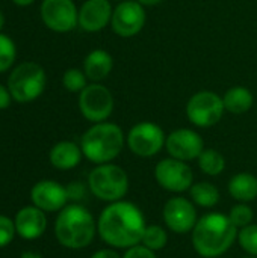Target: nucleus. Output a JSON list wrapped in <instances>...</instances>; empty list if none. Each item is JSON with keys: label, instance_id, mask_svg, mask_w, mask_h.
<instances>
[{"label": "nucleus", "instance_id": "1", "mask_svg": "<svg viewBox=\"0 0 257 258\" xmlns=\"http://www.w3.org/2000/svg\"><path fill=\"white\" fill-rule=\"evenodd\" d=\"M145 227L147 222L141 209L133 203L121 200L109 203V206L103 209L97 231L106 245L127 249L141 243Z\"/></svg>", "mask_w": 257, "mask_h": 258}, {"label": "nucleus", "instance_id": "2", "mask_svg": "<svg viewBox=\"0 0 257 258\" xmlns=\"http://www.w3.org/2000/svg\"><path fill=\"white\" fill-rule=\"evenodd\" d=\"M238 231L227 215L208 213L197 221L191 231V242L195 252L203 258L221 257L238 240Z\"/></svg>", "mask_w": 257, "mask_h": 258}, {"label": "nucleus", "instance_id": "3", "mask_svg": "<svg viewBox=\"0 0 257 258\" xmlns=\"http://www.w3.org/2000/svg\"><path fill=\"white\" fill-rule=\"evenodd\" d=\"M97 224L91 212L80 204L65 206L55 224L58 242L68 249L86 248L95 237Z\"/></svg>", "mask_w": 257, "mask_h": 258}, {"label": "nucleus", "instance_id": "4", "mask_svg": "<svg viewBox=\"0 0 257 258\" xmlns=\"http://www.w3.org/2000/svg\"><path fill=\"white\" fill-rule=\"evenodd\" d=\"M124 144L126 138L121 127L118 124L103 121L94 124L83 133L80 148L89 162L103 165L115 160L121 154Z\"/></svg>", "mask_w": 257, "mask_h": 258}, {"label": "nucleus", "instance_id": "5", "mask_svg": "<svg viewBox=\"0 0 257 258\" xmlns=\"http://www.w3.org/2000/svg\"><path fill=\"white\" fill-rule=\"evenodd\" d=\"M88 187L95 198L105 203L121 201L129 190V177L118 165H97L88 175Z\"/></svg>", "mask_w": 257, "mask_h": 258}, {"label": "nucleus", "instance_id": "6", "mask_svg": "<svg viewBox=\"0 0 257 258\" xmlns=\"http://www.w3.org/2000/svg\"><path fill=\"white\" fill-rule=\"evenodd\" d=\"M8 89L12 100L30 103L45 89V71L36 62H23L14 68L8 79Z\"/></svg>", "mask_w": 257, "mask_h": 258}, {"label": "nucleus", "instance_id": "7", "mask_svg": "<svg viewBox=\"0 0 257 258\" xmlns=\"http://www.w3.org/2000/svg\"><path fill=\"white\" fill-rule=\"evenodd\" d=\"M226 112L223 97L212 91H200L194 94L186 104V116L191 124L200 128L214 127Z\"/></svg>", "mask_w": 257, "mask_h": 258}, {"label": "nucleus", "instance_id": "8", "mask_svg": "<svg viewBox=\"0 0 257 258\" xmlns=\"http://www.w3.org/2000/svg\"><path fill=\"white\" fill-rule=\"evenodd\" d=\"M167 136L158 124L142 121L135 124L126 138L129 150L138 157H153L165 147Z\"/></svg>", "mask_w": 257, "mask_h": 258}, {"label": "nucleus", "instance_id": "9", "mask_svg": "<svg viewBox=\"0 0 257 258\" xmlns=\"http://www.w3.org/2000/svg\"><path fill=\"white\" fill-rule=\"evenodd\" d=\"M79 109L83 118L92 124L103 122L114 112V95L106 86L91 83L79 95Z\"/></svg>", "mask_w": 257, "mask_h": 258}, {"label": "nucleus", "instance_id": "10", "mask_svg": "<svg viewBox=\"0 0 257 258\" xmlns=\"http://www.w3.org/2000/svg\"><path fill=\"white\" fill-rule=\"evenodd\" d=\"M155 178L161 187L173 194H182L192 187L194 172L191 166L179 159H162L155 166Z\"/></svg>", "mask_w": 257, "mask_h": 258}, {"label": "nucleus", "instance_id": "11", "mask_svg": "<svg viewBox=\"0 0 257 258\" xmlns=\"http://www.w3.org/2000/svg\"><path fill=\"white\" fill-rule=\"evenodd\" d=\"M147 21L144 5L136 0H123L112 12L111 27L121 38H132L138 35Z\"/></svg>", "mask_w": 257, "mask_h": 258}, {"label": "nucleus", "instance_id": "12", "mask_svg": "<svg viewBox=\"0 0 257 258\" xmlns=\"http://www.w3.org/2000/svg\"><path fill=\"white\" fill-rule=\"evenodd\" d=\"M41 18L50 30L65 33L79 24V11L73 0H42Z\"/></svg>", "mask_w": 257, "mask_h": 258}, {"label": "nucleus", "instance_id": "13", "mask_svg": "<svg viewBox=\"0 0 257 258\" xmlns=\"http://www.w3.org/2000/svg\"><path fill=\"white\" fill-rule=\"evenodd\" d=\"M164 222L176 234L191 233L198 221L195 204L183 197H174L164 206Z\"/></svg>", "mask_w": 257, "mask_h": 258}, {"label": "nucleus", "instance_id": "14", "mask_svg": "<svg viewBox=\"0 0 257 258\" xmlns=\"http://www.w3.org/2000/svg\"><path fill=\"white\" fill-rule=\"evenodd\" d=\"M165 148L170 157L191 162L200 157L204 150L203 138L191 128H177L167 136Z\"/></svg>", "mask_w": 257, "mask_h": 258}, {"label": "nucleus", "instance_id": "15", "mask_svg": "<svg viewBox=\"0 0 257 258\" xmlns=\"http://www.w3.org/2000/svg\"><path fill=\"white\" fill-rule=\"evenodd\" d=\"M30 198H32L33 206L41 209L42 212L62 210L68 201L67 187L52 180H42L36 183L32 187Z\"/></svg>", "mask_w": 257, "mask_h": 258}, {"label": "nucleus", "instance_id": "16", "mask_svg": "<svg viewBox=\"0 0 257 258\" xmlns=\"http://www.w3.org/2000/svg\"><path fill=\"white\" fill-rule=\"evenodd\" d=\"M111 0H86L79 9V26L86 32L103 30L112 18Z\"/></svg>", "mask_w": 257, "mask_h": 258}, {"label": "nucleus", "instance_id": "17", "mask_svg": "<svg viewBox=\"0 0 257 258\" xmlns=\"http://www.w3.org/2000/svg\"><path fill=\"white\" fill-rule=\"evenodd\" d=\"M15 231L26 240H35L41 237L47 228V218L44 212L35 206L21 209L15 216Z\"/></svg>", "mask_w": 257, "mask_h": 258}, {"label": "nucleus", "instance_id": "18", "mask_svg": "<svg viewBox=\"0 0 257 258\" xmlns=\"http://www.w3.org/2000/svg\"><path fill=\"white\" fill-rule=\"evenodd\" d=\"M112 68H114L112 56L101 48H95L89 51L83 60V73L94 83L105 80L111 74Z\"/></svg>", "mask_w": 257, "mask_h": 258}, {"label": "nucleus", "instance_id": "19", "mask_svg": "<svg viewBox=\"0 0 257 258\" xmlns=\"http://www.w3.org/2000/svg\"><path fill=\"white\" fill-rule=\"evenodd\" d=\"M82 148L71 141H61L50 150V163L61 171L76 168L82 160Z\"/></svg>", "mask_w": 257, "mask_h": 258}, {"label": "nucleus", "instance_id": "20", "mask_svg": "<svg viewBox=\"0 0 257 258\" xmlns=\"http://www.w3.org/2000/svg\"><path fill=\"white\" fill-rule=\"evenodd\" d=\"M229 194L238 203H251L257 198V177L250 172H239L229 181Z\"/></svg>", "mask_w": 257, "mask_h": 258}, {"label": "nucleus", "instance_id": "21", "mask_svg": "<svg viewBox=\"0 0 257 258\" xmlns=\"http://www.w3.org/2000/svg\"><path fill=\"white\" fill-rule=\"evenodd\" d=\"M223 103H224V107L227 112L241 115V113L248 112L253 107L254 97L248 88L233 86V88L227 89L226 94L223 95Z\"/></svg>", "mask_w": 257, "mask_h": 258}, {"label": "nucleus", "instance_id": "22", "mask_svg": "<svg viewBox=\"0 0 257 258\" xmlns=\"http://www.w3.org/2000/svg\"><path fill=\"white\" fill-rule=\"evenodd\" d=\"M189 195L194 204L204 209H212L220 203V190L217 189L215 184L209 181L194 183L192 187L189 189Z\"/></svg>", "mask_w": 257, "mask_h": 258}, {"label": "nucleus", "instance_id": "23", "mask_svg": "<svg viewBox=\"0 0 257 258\" xmlns=\"http://www.w3.org/2000/svg\"><path fill=\"white\" fill-rule=\"evenodd\" d=\"M197 160H198V166L201 172L211 177H217L226 169L224 156L214 148H204Z\"/></svg>", "mask_w": 257, "mask_h": 258}, {"label": "nucleus", "instance_id": "24", "mask_svg": "<svg viewBox=\"0 0 257 258\" xmlns=\"http://www.w3.org/2000/svg\"><path fill=\"white\" fill-rule=\"evenodd\" d=\"M141 243L151 251H161L168 243V234L161 225H147Z\"/></svg>", "mask_w": 257, "mask_h": 258}, {"label": "nucleus", "instance_id": "25", "mask_svg": "<svg viewBox=\"0 0 257 258\" xmlns=\"http://www.w3.org/2000/svg\"><path fill=\"white\" fill-rule=\"evenodd\" d=\"M229 219L232 221V224L241 230L250 224H253V219H254V213H253V209L247 204V203H239L236 206H233L229 212Z\"/></svg>", "mask_w": 257, "mask_h": 258}, {"label": "nucleus", "instance_id": "26", "mask_svg": "<svg viewBox=\"0 0 257 258\" xmlns=\"http://www.w3.org/2000/svg\"><path fill=\"white\" fill-rule=\"evenodd\" d=\"M86 80V74L79 68H68L62 76V85L70 92H82L88 86Z\"/></svg>", "mask_w": 257, "mask_h": 258}, {"label": "nucleus", "instance_id": "27", "mask_svg": "<svg viewBox=\"0 0 257 258\" xmlns=\"http://www.w3.org/2000/svg\"><path fill=\"white\" fill-rule=\"evenodd\" d=\"M238 243L247 254L257 257V224H250L238 231Z\"/></svg>", "mask_w": 257, "mask_h": 258}, {"label": "nucleus", "instance_id": "28", "mask_svg": "<svg viewBox=\"0 0 257 258\" xmlns=\"http://www.w3.org/2000/svg\"><path fill=\"white\" fill-rule=\"evenodd\" d=\"M15 56H17V48L14 41L8 35L0 33V73H5L12 67Z\"/></svg>", "mask_w": 257, "mask_h": 258}, {"label": "nucleus", "instance_id": "29", "mask_svg": "<svg viewBox=\"0 0 257 258\" xmlns=\"http://www.w3.org/2000/svg\"><path fill=\"white\" fill-rule=\"evenodd\" d=\"M15 224L6 216L0 215V248L9 245L15 236Z\"/></svg>", "mask_w": 257, "mask_h": 258}, {"label": "nucleus", "instance_id": "30", "mask_svg": "<svg viewBox=\"0 0 257 258\" xmlns=\"http://www.w3.org/2000/svg\"><path fill=\"white\" fill-rule=\"evenodd\" d=\"M123 258H158L156 257V252L148 249L147 246H144L142 243L139 245H135L132 248H127Z\"/></svg>", "mask_w": 257, "mask_h": 258}, {"label": "nucleus", "instance_id": "31", "mask_svg": "<svg viewBox=\"0 0 257 258\" xmlns=\"http://www.w3.org/2000/svg\"><path fill=\"white\" fill-rule=\"evenodd\" d=\"M67 195H68V200L82 201L86 197V186L80 181H73L67 186Z\"/></svg>", "mask_w": 257, "mask_h": 258}, {"label": "nucleus", "instance_id": "32", "mask_svg": "<svg viewBox=\"0 0 257 258\" xmlns=\"http://www.w3.org/2000/svg\"><path fill=\"white\" fill-rule=\"evenodd\" d=\"M11 100H12V95L9 92V89L3 85H0V110L9 107L11 104Z\"/></svg>", "mask_w": 257, "mask_h": 258}, {"label": "nucleus", "instance_id": "33", "mask_svg": "<svg viewBox=\"0 0 257 258\" xmlns=\"http://www.w3.org/2000/svg\"><path fill=\"white\" fill-rule=\"evenodd\" d=\"M91 258H123L117 251H114V249H109V248H106V249H98L97 252H94Z\"/></svg>", "mask_w": 257, "mask_h": 258}, {"label": "nucleus", "instance_id": "34", "mask_svg": "<svg viewBox=\"0 0 257 258\" xmlns=\"http://www.w3.org/2000/svg\"><path fill=\"white\" fill-rule=\"evenodd\" d=\"M136 2H139L144 6H156V5L162 3L164 0H136Z\"/></svg>", "mask_w": 257, "mask_h": 258}, {"label": "nucleus", "instance_id": "35", "mask_svg": "<svg viewBox=\"0 0 257 258\" xmlns=\"http://www.w3.org/2000/svg\"><path fill=\"white\" fill-rule=\"evenodd\" d=\"M17 6H29V5H32L35 0H12Z\"/></svg>", "mask_w": 257, "mask_h": 258}, {"label": "nucleus", "instance_id": "36", "mask_svg": "<svg viewBox=\"0 0 257 258\" xmlns=\"http://www.w3.org/2000/svg\"><path fill=\"white\" fill-rule=\"evenodd\" d=\"M23 258H41L38 254H30V252H26L23 254Z\"/></svg>", "mask_w": 257, "mask_h": 258}, {"label": "nucleus", "instance_id": "37", "mask_svg": "<svg viewBox=\"0 0 257 258\" xmlns=\"http://www.w3.org/2000/svg\"><path fill=\"white\" fill-rule=\"evenodd\" d=\"M3 26H5V15H3V12L0 11V30L3 29Z\"/></svg>", "mask_w": 257, "mask_h": 258}, {"label": "nucleus", "instance_id": "38", "mask_svg": "<svg viewBox=\"0 0 257 258\" xmlns=\"http://www.w3.org/2000/svg\"><path fill=\"white\" fill-rule=\"evenodd\" d=\"M242 258H257V257H254V255H250V254H248V255H245V257H242Z\"/></svg>", "mask_w": 257, "mask_h": 258}, {"label": "nucleus", "instance_id": "39", "mask_svg": "<svg viewBox=\"0 0 257 258\" xmlns=\"http://www.w3.org/2000/svg\"><path fill=\"white\" fill-rule=\"evenodd\" d=\"M111 2H112V0H111ZM114 2H121V0H114Z\"/></svg>", "mask_w": 257, "mask_h": 258}, {"label": "nucleus", "instance_id": "40", "mask_svg": "<svg viewBox=\"0 0 257 258\" xmlns=\"http://www.w3.org/2000/svg\"><path fill=\"white\" fill-rule=\"evenodd\" d=\"M217 258H221V257H217Z\"/></svg>", "mask_w": 257, "mask_h": 258}]
</instances>
